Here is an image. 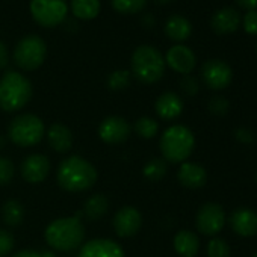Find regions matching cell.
Returning <instances> with one entry per match:
<instances>
[{
  "mask_svg": "<svg viewBox=\"0 0 257 257\" xmlns=\"http://www.w3.org/2000/svg\"><path fill=\"white\" fill-rule=\"evenodd\" d=\"M46 134L44 122L40 116L34 113H22L14 116L8 127L10 140L19 147H34L37 146Z\"/></svg>",
  "mask_w": 257,
  "mask_h": 257,
  "instance_id": "obj_6",
  "label": "cell"
},
{
  "mask_svg": "<svg viewBox=\"0 0 257 257\" xmlns=\"http://www.w3.org/2000/svg\"><path fill=\"white\" fill-rule=\"evenodd\" d=\"M131 85V73L127 70H116L107 77V86L112 91H122Z\"/></svg>",
  "mask_w": 257,
  "mask_h": 257,
  "instance_id": "obj_30",
  "label": "cell"
},
{
  "mask_svg": "<svg viewBox=\"0 0 257 257\" xmlns=\"http://www.w3.org/2000/svg\"><path fill=\"white\" fill-rule=\"evenodd\" d=\"M13 257H44V255H41L38 251H35V249H22V251H19V252H16Z\"/></svg>",
  "mask_w": 257,
  "mask_h": 257,
  "instance_id": "obj_39",
  "label": "cell"
},
{
  "mask_svg": "<svg viewBox=\"0 0 257 257\" xmlns=\"http://www.w3.org/2000/svg\"><path fill=\"white\" fill-rule=\"evenodd\" d=\"M134 76L143 83H156L165 73V58L152 46H140L131 59Z\"/></svg>",
  "mask_w": 257,
  "mask_h": 257,
  "instance_id": "obj_5",
  "label": "cell"
},
{
  "mask_svg": "<svg viewBox=\"0 0 257 257\" xmlns=\"http://www.w3.org/2000/svg\"><path fill=\"white\" fill-rule=\"evenodd\" d=\"M14 173H16L14 164L8 158L0 156V186L8 185L13 180Z\"/></svg>",
  "mask_w": 257,
  "mask_h": 257,
  "instance_id": "obj_32",
  "label": "cell"
},
{
  "mask_svg": "<svg viewBox=\"0 0 257 257\" xmlns=\"http://www.w3.org/2000/svg\"><path fill=\"white\" fill-rule=\"evenodd\" d=\"M177 179L188 189H200L207 182V171L195 162H183L177 171Z\"/></svg>",
  "mask_w": 257,
  "mask_h": 257,
  "instance_id": "obj_18",
  "label": "cell"
},
{
  "mask_svg": "<svg viewBox=\"0 0 257 257\" xmlns=\"http://www.w3.org/2000/svg\"><path fill=\"white\" fill-rule=\"evenodd\" d=\"M165 64L170 68H173L176 73L186 76L194 71L197 65V58H195V53L189 47L183 44H176L167 52Z\"/></svg>",
  "mask_w": 257,
  "mask_h": 257,
  "instance_id": "obj_14",
  "label": "cell"
},
{
  "mask_svg": "<svg viewBox=\"0 0 257 257\" xmlns=\"http://www.w3.org/2000/svg\"><path fill=\"white\" fill-rule=\"evenodd\" d=\"M243 31L248 35H257V10L246 11V14L242 19Z\"/></svg>",
  "mask_w": 257,
  "mask_h": 257,
  "instance_id": "obj_35",
  "label": "cell"
},
{
  "mask_svg": "<svg viewBox=\"0 0 257 257\" xmlns=\"http://www.w3.org/2000/svg\"><path fill=\"white\" fill-rule=\"evenodd\" d=\"M79 257H124V251L115 240L100 237L83 243Z\"/></svg>",
  "mask_w": 257,
  "mask_h": 257,
  "instance_id": "obj_16",
  "label": "cell"
},
{
  "mask_svg": "<svg viewBox=\"0 0 257 257\" xmlns=\"http://www.w3.org/2000/svg\"><path fill=\"white\" fill-rule=\"evenodd\" d=\"M255 180H257V174H255Z\"/></svg>",
  "mask_w": 257,
  "mask_h": 257,
  "instance_id": "obj_42",
  "label": "cell"
},
{
  "mask_svg": "<svg viewBox=\"0 0 257 257\" xmlns=\"http://www.w3.org/2000/svg\"><path fill=\"white\" fill-rule=\"evenodd\" d=\"M165 34L176 43L186 41L192 34V25L183 16H171L165 23Z\"/></svg>",
  "mask_w": 257,
  "mask_h": 257,
  "instance_id": "obj_22",
  "label": "cell"
},
{
  "mask_svg": "<svg viewBox=\"0 0 257 257\" xmlns=\"http://www.w3.org/2000/svg\"><path fill=\"white\" fill-rule=\"evenodd\" d=\"M71 11L79 20H92L100 13V0H71Z\"/></svg>",
  "mask_w": 257,
  "mask_h": 257,
  "instance_id": "obj_24",
  "label": "cell"
},
{
  "mask_svg": "<svg viewBox=\"0 0 257 257\" xmlns=\"http://www.w3.org/2000/svg\"><path fill=\"white\" fill-rule=\"evenodd\" d=\"M225 210L218 203H206L203 204L195 216V227L197 230L209 237H215L219 234L225 225Z\"/></svg>",
  "mask_w": 257,
  "mask_h": 257,
  "instance_id": "obj_9",
  "label": "cell"
},
{
  "mask_svg": "<svg viewBox=\"0 0 257 257\" xmlns=\"http://www.w3.org/2000/svg\"><path fill=\"white\" fill-rule=\"evenodd\" d=\"M98 179L95 167L82 156H70L64 159L56 173L58 185L68 192H85L91 189Z\"/></svg>",
  "mask_w": 257,
  "mask_h": 257,
  "instance_id": "obj_1",
  "label": "cell"
},
{
  "mask_svg": "<svg viewBox=\"0 0 257 257\" xmlns=\"http://www.w3.org/2000/svg\"><path fill=\"white\" fill-rule=\"evenodd\" d=\"M207 109L212 115L215 116H224L228 113L230 110V103L225 97H221V95H215L209 100V104H207Z\"/></svg>",
  "mask_w": 257,
  "mask_h": 257,
  "instance_id": "obj_31",
  "label": "cell"
},
{
  "mask_svg": "<svg viewBox=\"0 0 257 257\" xmlns=\"http://www.w3.org/2000/svg\"><path fill=\"white\" fill-rule=\"evenodd\" d=\"M143 225V215L134 206L121 207L113 216V230L119 237H132L138 234Z\"/></svg>",
  "mask_w": 257,
  "mask_h": 257,
  "instance_id": "obj_12",
  "label": "cell"
},
{
  "mask_svg": "<svg viewBox=\"0 0 257 257\" xmlns=\"http://www.w3.org/2000/svg\"><path fill=\"white\" fill-rule=\"evenodd\" d=\"M107 209H109L107 197L103 195V194H94L92 197H89L85 201L83 215L91 221H97V219L103 218L107 213Z\"/></svg>",
  "mask_w": 257,
  "mask_h": 257,
  "instance_id": "obj_23",
  "label": "cell"
},
{
  "mask_svg": "<svg viewBox=\"0 0 257 257\" xmlns=\"http://www.w3.org/2000/svg\"><path fill=\"white\" fill-rule=\"evenodd\" d=\"M162 158L171 164H183L195 149V137L191 128L182 124L168 127L159 141Z\"/></svg>",
  "mask_w": 257,
  "mask_h": 257,
  "instance_id": "obj_3",
  "label": "cell"
},
{
  "mask_svg": "<svg viewBox=\"0 0 257 257\" xmlns=\"http://www.w3.org/2000/svg\"><path fill=\"white\" fill-rule=\"evenodd\" d=\"M155 110L162 119H167V121L176 119L183 112V100L176 92H171V91L164 92L158 97L155 103Z\"/></svg>",
  "mask_w": 257,
  "mask_h": 257,
  "instance_id": "obj_19",
  "label": "cell"
},
{
  "mask_svg": "<svg viewBox=\"0 0 257 257\" xmlns=\"http://www.w3.org/2000/svg\"><path fill=\"white\" fill-rule=\"evenodd\" d=\"M236 4L246 10V11H251V10H255L257 8V0H236Z\"/></svg>",
  "mask_w": 257,
  "mask_h": 257,
  "instance_id": "obj_38",
  "label": "cell"
},
{
  "mask_svg": "<svg viewBox=\"0 0 257 257\" xmlns=\"http://www.w3.org/2000/svg\"><path fill=\"white\" fill-rule=\"evenodd\" d=\"M135 132L144 140H152L159 132V122L150 116H141L135 122Z\"/></svg>",
  "mask_w": 257,
  "mask_h": 257,
  "instance_id": "obj_27",
  "label": "cell"
},
{
  "mask_svg": "<svg viewBox=\"0 0 257 257\" xmlns=\"http://www.w3.org/2000/svg\"><path fill=\"white\" fill-rule=\"evenodd\" d=\"M32 98V85L29 79L17 71H8L0 79V107L5 112L23 109Z\"/></svg>",
  "mask_w": 257,
  "mask_h": 257,
  "instance_id": "obj_4",
  "label": "cell"
},
{
  "mask_svg": "<svg viewBox=\"0 0 257 257\" xmlns=\"http://www.w3.org/2000/svg\"><path fill=\"white\" fill-rule=\"evenodd\" d=\"M231 230L242 237L257 236V212L249 207H237L228 218Z\"/></svg>",
  "mask_w": 257,
  "mask_h": 257,
  "instance_id": "obj_15",
  "label": "cell"
},
{
  "mask_svg": "<svg viewBox=\"0 0 257 257\" xmlns=\"http://www.w3.org/2000/svg\"><path fill=\"white\" fill-rule=\"evenodd\" d=\"M207 257H231L230 245L222 237H212L206 248Z\"/></svg>",
  "mask_w": 257,
  "mask_h": 257,
  "instance_id": "obj_29",
  "label": "cell"
},
{
  "mask_svg": "<svg viewBox=\"0 0 257 257\" xmlns=\"http://www.w3.org/2000/svg\"><path fill=\"white\" fill-rule=\"evenodd\" d=\"M46 55H47L46 43L37 35H29L20 40L19 44L16 46L14 61L22 70L34 71L43 65Z\"/></svg>",
  "mask_w": 257,
  "mask_h": 257,
  "instance_id": "obj_7",
  "label": "cell"
},
{
  "mask_svg": "<svg viewBox=\"0 0 257 257\" xmlns=\"http://www.w3.org/2000/svg\"><path fill=\"white\" fill-rule=\"evenodd\" d=\"M115 11L121 14H137L144 10L147 0H110Z\"/></svg>",
  "mask_w": 257,
  "mask_h": 257,
  "instance_id": "obj_28",
  "label": "cell"
},
{
  "mask_svg": "<svg viewBox=\"0 0 257 257\" xmlns=\"http://www.w3.org/2000/svg\"><path fill=\"white\" fill-rule=\"evenodd\" d=\"M47 141L50 147L58 153H67L73 147V134L62 122H55L47 131Z\"/></svg>",
  "mask_w": 257,
  "mask_h": 257,
  "instance_id": "obj_20",
  "label": "cell"
},
{
  "mask_svg": "<svg viewBox=\"0 0 257 257\" xmlns=\"http://www.w3.org/2000/svg\"><path fill=\"white\" fill-rule=\"evenodd\" d=\"M50 161L47 156L35 153V155H29L23 162H22V177L31 183V185H38L41 182H44L50 173Z\"/></svg>",
  "mask_w": 257,
  "mask_h": 257,
  "instance_id": "obj_13",
  "label": "cell"
},
{
  "mask_svg": "<svg viewBox=\"0 0 257 257\" xmlns=\"http://www.w3.org/2000/svg\"><path fill=\"white\" fill-rule=\"evenodd\" d=\"M180 88H182V91H183L188 97H194V95H197L198 91H200V83H198V80H197L194 76L186 74V76H183V79L180 80Z\"/></svg>",
  "mask_w": 257,
  "mask_h": 257,
  "instance_id": "obj_34",
  "label": "cell"
},
{
  "mask_svg": "<svg viewBox=\"0 0 257 257\" xmlns=\"http://www.w3.org/2000/svg\"><path fill=\"white\" fill-rule=\"evenodd\" d=\"M240 23H242V19H240L239 11L231 7L221 8L219 11L213 14L210 20V26L213 32H216L218 35H228V34L236 32Z\"/></svg>",
  "mask_w": 257,
  "mask_h": 257,
  "instance_id": "obj_17",
  "label": "cell"
},
{
  "mask_svg": "<svg viewBox=\"0 0 257 257\" xmlns=\"http://www.w3.org/2000/svg\"><path fill=\"white\" fill-rule=\"evenodd\" d=\"M174 249L182 257H195L200 249V239L191 230H180L173 240Z\"/></svg>",
  "mask_w": 257,
  "mask_h": 257,
  "instance_id": "obj_21",
  "label": "cell"
},
{
  "mask_svg": "<svg viewBox=\"0 0 257 257\" xmlns=\"http://www.w3.org/2000/svg\"><path fill=\"white\" fill-rule=\"evenodd\" d=\"M65 0H32L31 14L34 20L44 28H55L65 20L67 16Z\"/></svg>",
  "mask_w": 257,
  "mask_h": 257,
  "instance_id": "obj_8",
  "label": "cell"
},
{
  "mask_svg": "<svg viewBox=\"0 0 257 257\" xmlns=\"http://www.w3.org/2000/svg\"><path fill=\"white\" fill-rule=\"evenodd\" d=\"M252 257H257V252H255V254H254V255H252Z\"/></svg>",
  "mask_w": 257,
  "mask_h": 257,
  "instance_id": "obj_41",
  "label": "cell"
},
{
  "mask_svg": "<svg viewBox=\"0 0 257 257\" xmlns=\"http://www.w3.org/2000/svg\"><path fill=\"white\" fill-rule=\"evenodd\" d=\"M8 61H10V55H8L7 46L0 41V68H5L8 65Z\"/></svg>",
  "mask_w": 257,
  "mask_h": 257,
  "instance_id": "obj_37",
  "label": "cell"
},
{
  "mask_svg": "<svg viewBox=\"0 0 257 257\" xmlns=\"http://www.w3.org/2000/svg\"><path fill=\"white\" fill-rule=\"evenodd\" d=\"M167 171H168V165H167V161L164 158H153L143 168L144 177L150 182L162 180L165 177Z\"/></svg>",
  "mask_w": 257,
  "mask_h": 257,
  "instance_id": "obj_26",
  "label": "cell"
},
{
  "mask_svg": "<svg viewBox=\"0 0 257 257\" xmlns=\"http://www.w3.org/2000/svg\"><path fill=\"white\" fill-rule=\"evenodd\" d=\"M156 4H161V5H165V4H170L171 0H155Z\"/></svg>",
  "mask_w": 257,
  "mask_h": 257,
  "instance_id": "obj_40",
  "label": "cell"
},
{
  "mask_svg": "<svg viewBox=\"0 0 257 257\" xmlns=\"http://www.w3.org/2000/svg\"><path fill=\"white\" fill-rule=\"evenodd\" d=\"M234 138L239 141V143H242V144H252L254 141H255V135H254V132L252 131H249V128H246V127H239V128H236L234 131Z\"/></svg>",
  "mask_w": 257,
  "mask_h": 257,
  "instance_id": "obj_36",
  "label": "cell"
},
{
  "mask_svg": "<svg viewBox=\"0 0 257 257\" xmlns=\"http://www.w3.org/2000/svg\"><path fill=\"white\" fill-rule=\"evenodd\" d=\"M14 245H16L14 236L10 231L0 228V257L10 255L14 249Z\"/></svg>",
  "mask_w": 257,
  "mask_h": 257,
  "instance_id": "obj_33",
  "label": "cell"
},
{
  "mask_svg": "<svg viewBox=\"0 0 257 257\" xmlns=\"http://www.w3.org/2000/svg\"><path fill=\"white\" fill-rule=\"evenodd\" d=\"M132 134V125L122 116H107L98 125V137L106 144H121Z\"/></svg>",
  "mask_w": 257,
  "mask_h": 257,
  "instance_id": "obj_11",
  "label": "cell"
},
{
  "mask_svg": "<svg viewBox=\"0 0 257 257\" xmlns=\"http://www.w3.org/2000/svg\"><path fill=\"white\" fill-rule=\"evenodd\" d=\"M2 216L8 225L17 227L25 219V206L19 200H8L2 207Z\"/></svg>",
  "mask_w": 257,
  "mask_h": 257,
  "instance_id": "obj_25",
  "label": "cell"
},
{
  "mask_svg": "<svg viewBox=\"0 0 257 257\" xmlns=\"http://www.w3.org/2000/svg\"><path fill=\"white\" fill-rule=\"evenodd\" d=\"M201 79L207 88L221 91L231 83L233 71L227 62L221 59H209L201 67Z\"/></svg>",
  "mask_w": 257,
  "mask_h": 257,
  "instance_id": "obj_10",
  "label": "cell"
},
{
  "mask_svg": "<svg viewBox=\"0 0 257 257\" xmlns=\"http://www.w3.org/2000/svg\"><path fill=\"white\" fill-rule=\"evenodd\" d=\"M44 237L53 249L70 252L83 245L85 227L77 216L58 218L47 225Z\"/></svg>",
  "mask_w": 257,
  "mask_h": 257,
  "instance_id": "obj_2",
  "label": "cell"
}]
</instances>
